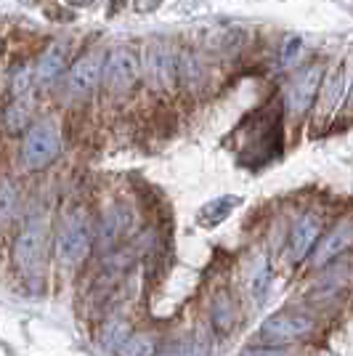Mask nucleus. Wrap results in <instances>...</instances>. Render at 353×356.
Here are the masks:
<instances>
[{"label":"nucleus","instance_id":"obj_19","mask_svg":"<svg viewBox=\"0 0 353 356\" xmlns=\"http://www.w3.org/2000/svg\"><path fill=\"white\" fill-rule=\"evenodd\" d=\"M242 356H290L284 348H277V346H252L247 351H242Z\"/></svg>","mask_w":353,"mask_h":356},{"label":"nucleus","instance_id":"obj_5","mask_svg":"<svg viewBox=\"0 0 353 356\" xmlns=\"http://www.w3.org/2000/svg\"><path fill=\"white\" fill-rule=\"evenodd\" d=\"M93 248V229L83 213H69L56 232V258L64 266H77Z\"/></svg>","mask_w":353,"mask_h":356},{"label":"nucleus","instance_id":"obj_20","mask_svg":"<svg viewBox=\"0 0 353 356\" xmlns=\"http://www.w3.org/2000/svg\"><path fill=\"white\" fill-rule=\"evenodd\" d=\"M348 106H353V83H351V93H348Z\"/></svg>","mask_w":353,"mask_h":356},{"label":"nucleus","instance_id":"obj_2","mask_svg":"<svg viewBox=\"0 0 353 356\" xmlns=\"http://www.w3.org/2000/svg\"><path fill=\"white\" fill-rule=\"evenodd\" d=\"M45 237H48V229H45L43 218H38V216H30L16 232L14 242H11V261L24 280H38L43 271Z\"/></svg>","mask_w":353,"mask_h":356},{"label":"nucleus","instance_id":"obj_8","mask_svg":"<svg viewBox=\"0 0 353 356\" xmlns=\"http://www.w3.org/2000/svg\"><path fill=\"white\" fill-rule=\"evenodd\" d=\"M67 61H69V43H67V40H51V43L43 48V54L38 56V64H35V70H32L35 86L51 88L61 74H64Z\"/></svg>","mask_w":353,"mask_h":356},{"label":"nucleus","instance_id":"obj_1","mask_svg":"<svg viewBox=\"0 0 353 356\" xmlns=\"http://www.w3.org/2000/svg\"><path fill=\"white\" fill-rule=\"evenodd\" d=\"M61 154V131L51 118L32 120L19 144V165L27 173H38Z\"/></svg>","mask_w":353,"mask_h":356},{"label":"nucleus","instance_id":"obj_3","mask_svg":"<svg viewBox=\"0 0 353 356\" xmlns=\"http://www.w3.org/2000/svg\"><path fill=\"white\" fill-rule=\"evenodd\" d=\"M141 80V56L128 48L117 45L104 56L101 70V88L112 96H125L136 88V83Z\"/></svg>","mask_w":353,"mask_h":356},{"label":"nucleus","instance_id":"obj_12","mask_svg":"<svg viewBox=\"0 0 353 356\" xmlns=\"http://www.w3.org/2000/svg\"><path fill=\"white\" fill-rule=\"evenodd\" d=\"M322 237V223L316 216H300L297 221H295L293 232H290V255H293V261H306L313 248H316V242Z\"/></svg>","mask_w":353,"mask_h":356},{"label":"nucleus","instance_id":"obj_10","mask_svg":"<svg viewBox=\"0 0 353 356\" xmlns=\"http://www.w3.org/2000/svg\"><path fill=\"white\" fill-rule=\"evenodd\" d=\"M351 245H353V221L351 218H343V221L335 223V226L327 232V237H322L316 242L311 264H313V266H327V264H332L335 258H340Z\"/></svg>","mask_w":353,"mask_h":356},{"label":"nucleus","instance_id":"obj_7","mask_svg":"<svg viewBox=\"0 0 353 356\" xmlns=\"http://www.w3.org/2000/svg\"><path fill=\"white\" fill-rule=\"evenodd\" d=\"M313 319L300 312H281L265 319L261 327V338L268 343H293L303 335H309Z\"/></svg>","mask_w":353,"mask_h":356},{"label":"nucleus","instance_id":"obj_9","mask_svg":"<svg viewBox=\"0 0 353 356\" xmlns=\"http://www.w3.org/2000/svg\"><path fill=\"white\" fill-rule=\"evenodd\" d=\"M322 80H324V64H311L309 70L290 86V90H287V106H290L293 115L309 112L311 104H313L316 96H319Z\"/></svg>","mask_w":353,"mask_h":356},{"label":"nucleus","instance_id":"obj_15","mask_svg":"<svg viewBox=\"0 0 353 356\" xmlns=\"http://www.w3.org/2000/svg\"><path fill=\"white\" fill-rule=\"evenodd\" d=\"M6 128L8 131H14V134H22V131H27V125H30V96H14V102L6 106Z\"/></svg>","mask_w":353,"mask_h":356},{"label":"nucleus","instance_id":"obj_17","mask_svg":"<svg viewBox=\"0 0 353 356\" xmlns=\"http://www.w3.org/2000/svg\"><path fill=\"white\" fill-rule=\"evenodd\" d=\"M117 351L122 356H154V341L149 335H128Z\"/></svg>","mask_w":353,"mask_h":356},{"label":"nucleus","instance_id":"obj_6","mask_svg":"<svg viewBox=\"0 0 353 356\" xmlns=\"http://www.w3.org/2000/svg\"><path fill=\"white\" fill-rule=\"evenodd\" d=\"M104 56L101 51H85L83 56L69 64V72H67V90L69 96H90L93 90L101 86V70H104Z\"/></svg>","mask_w":353,"mask_h":356},{"label":"nucleus","instance_id":"obj_13","mask_svg":"<svg viewBox=\"0 0 353 356\" xmlns=\"http://www.w3.org/2000/svg\"><path fill=\"white\" fill-rule=\"evenodd\" d=\"M131 223H133L131 210L125 208V205H112L109 210H104L93 239H99L104 248H112L115 242H120V239L131 232Z\"/></svg>","mask_w":353,"mask_h":356},{"label":"nucleus","instance_id":"obj_18","mask_svg":"<svg viewBox=\"0 0 353 356\" xmlns=\"http://www.w3.org/2000/svg\"><path fill=\"white\" fill-rule=\"evenodd\" d=\"M297 54H300V40L297 38H290L284 48H281V67H293L295 59H297Z\"/></svg>","mask_w":353,"mask_h":356},{"label":"nucleus","instance_id":"obj_11","mask_svg":"<svg viewBox=\"0 0 353 356\" xmlns=\"http://www.w3.org/2000/svg\"><path fill=\"white\" fill-rule=\"evenodd\" d=\"M345 88H348V72H345V61H340L338 67L332 70L329 74H324L322 80V99H319V125H327L332 115L338 112L340 102L345 96Z\"/></svg>","mask_w":353,"mask_h":356},{"label":"nucleus","instance_id":"obj_4","mask_svg":"<svg viewBox=\"0 0 353 356\" xmlns=\"http://www.w3.org/2000/svg\"><path fill=\"white\" fill-rule=\"evenodd\" d=\"M141 74L160 93L178 88V51L167 40H151L141 56Z\"/></svg>","mask_w":353,"mask_h":356},{"label":"nucleus","instance_id":"obj_16","mask_svg":"<svg viewBox=\"0 0 353 356\" xmlns=\"http://www.w3.org/2000/svg\"><path fill=\"white\" fill-rule=\"evenodd\" d=\"M131 335V330L128 325L122 322V319H112V322H106L101 330V343L104 348H109V351H117L120 346L125 343V338Z\"/></svg>","mask_w":353,"mask_h":356},{"label":"nucleus","instance_id":"obj_14","mask_svg":"<svg viewBox=\"0 0 353 356\" xmlns=\"http://www.w3.org/2000/svg\"><path fill=\"white\" fill-rule=\"evenodd\" d=\"M16 202H19V186L11 176H0V232L14 221Z\"/></svg>","mask_w":353,"mask_h":356}]
</instances>
